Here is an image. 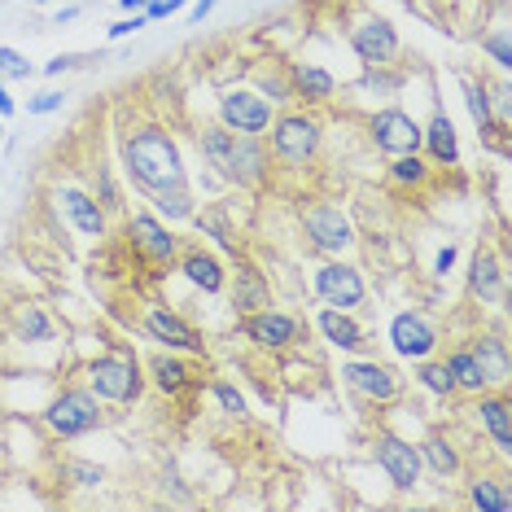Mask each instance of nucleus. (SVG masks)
<instances>
[{
    "label": "nucleus",
    "instance_id": "nucleus-7",
    "mask_svg": "<svg viewBox=\"0 0 512 512\" xmlns=\"http://www.w3.org/2000/svg\"><path fill=\"white\" fill-rule=\"evenodd\" d=\"M390 346L403 359H429L438 351V329L421 311H399V316L390 320Z\"/></svg>",
    "mask_w": 512,
    "mask_h": 512
},
{
    "label": "nucleus",
    "instance_id": "nucleus-43",
    "mask_svg": "<svg viewBox=\"0 0 512 512\" xmlns=\"http://www.w3.org/2000/svg\"><path fill=\"white\" fill-rule=\"evenodd\" d=\"M145 22H149L145 14H132V18L114 22V27H110V36H114V40H123V36H132V31H141V27H145Z\"/></svg>",
    "mask_w": 512,
    "mask_h": 512
},
{
    "label": "nucleus",
    "instance_id": "nucleus-27",
    "mask_svg": "<svg viewBox=\"0 0 512 512\" xmlns=\"http://www.w3.org/2000/svg\"><path fill=\"white\" fill-rule=\"evenodd\" d=\"M473 294L504 298V267H499L491 254H477V259H473Z\"/></svg>",
    "mask_w": 512,
    "mask_h": 512
},
{
    "label": "nucleus",
    "instance_id": "nucleus-39",
    "mask_svg": "<svg viewBox=\"0 0 512 512\" xmlns=\"http://www.w3.org/2000/svg\"><path fill=\"white\" fill-rule=\"evenodd\" d=\"M215 399H219V407H224L228 416H246V399H241L228 381H219V386H215Z\"/></svg>",
    "mask_w": 512,
    "mask_h": 512
},
{
    "label": "nucleus",
    "instance_id": "nucleus-42",
    "mask_svg": "<svg viewBox=\"0 0 512 512\" xmlns=\"http://www.w3.org/2000/svg\"><path fill=\"white\" fill-rule=\"evenodd\" d=\"M176 9H184V0H149V5H145V18H171Z\"/></svg>",
    "mask_w": 512,
    "mask_h": 512
},
{
    "label": "nucleus",
    "instance_id": "nucleus-44",
    "mask_svg": "<svg viewBox=\"0 0 512 512\" xmlns=\"http://www.w3.org/2000/svg\"><path fill=\"white\" fill-rule=\"evenodd\" d=\"M75 62H79V57H53V62L44 66V75H62V71H71Z\"/></svg>",
    "mask_w": 512,
    "mask_h": 512
},
{
    "label": "nucleus",
    "instance_id": "nucleus-45",
    "mask_svg": "<svg viewBox=\"0 0 512 512\" xmlns=\"http://www.w3.org/2000/svg\"><path fill=\"white\" fill-rule=\"evenodd\" d=\"M75 477H79V486H97L101 482V469H88V464H79Z\"/></svg>",
    "mask_w": 512,
    "mask_h": 512
},
{
    "label": "nucleus",
    "instance_id": "nucleus-5",
    "mask_svg": "<svg viewBox=\"0 0 512 512\" xmlns=\"http://www.w3.org/2000/svg\"><path fill=\"white\" fill-rule=\"evenodd\" d=\"M219 119L237 136H263L272 127V106H267V97H259L250 88H228L219 97Z\"/></svg>",
    "mask_w": 512,
    "mask_h": 512
},
{
    "label": "nucleus",
    "instance_id": "nucleus-50",
    "mask_svg": "<svg viewBox=\"0 0 512 512\" xmlns=\"http://www.w3.org/2000/svg\"><path fill=\"white\" fill-rule=\"evenodd\" d=\"M75 18H79V9H57V18H53V22L62 27V22H75Z\"/></svg>",
    "mask_w": 512,
    "mask_h": 512
},
{
    "label": "nucleus",
    "instance_id": "nucleus-29",
    "mask_svg": "<svg viewBox=\"0 0 512 512\" xmlns=\"http://www.w3.org/2000/svg\"><path fill=\"white\" fill-rule=\"evenodd\" d=\"M149 372H154V386H158L162 394H180L184 386H189V368H184L180 359L158 355L154 364H149Z\"/></svg>",
    "mask_w": 512,
    "mask_h": 512
},
{
    "label": "nucleus",
    "instance_id": "nucleus-25",
    "mask_svg": "<svg viewBox=\"0 0 512 512\" xmlns=\"http://www.w3.org/2000/svg\"><path fill=\"white\" fill-rule=\"evenodd\" d=\"M14 333L22 337V342H49L53 337V320L44 316L40 307H31V302H22V307H14Z\"/></svg>",
    "mask_w": 512,
    "mask_h": 512
},
{
    "label": "nucleus",
    "instance_id": "nucleus-34",
    "mask_svg": "<svg viewBox=\"0 0 512 512\" xmlns=\"http://www.w3.org/2000/svg\"><path fill=\"white\" fill-rule=\"evenodd\" d=\"M421 386L434 394H456V377L447 364H421Z\"/></svg>",
    "mask_w": 512,
    "mask_h": 512
},
{
    "label": "nucleus",
    "instance_id": "nucleus-20",
    "mask_svg": "<svg viewBox=\"0 0 512 512\" xmlns=\"http://www.w3.org/2000/svg\"><path fill=\"white\" fill-rule=\"evenodd\" d=\"M421 145H429V154H434L438 162H456L460 158V141H456V127H451L447 114H434V123L421 127Z\"/></svg>",
    "mask_w": 512,
    "mask_h": 512
},
{
    "label": "nucleus",
    "instance_id": "nucleus-35",
    "mask_svg": "<svg viewBox=\"0 0 512 512\" xmlns=\"http://www.w3.org/2000/svg\"><path fill=\"white\" fill-rule=\"evenodd\" d=\"M390 176L399 184H421L425 180V162L416 154H399V158H394V167H390Z\"/></svg>",
    "mask_w": 512,
    "mask_h": 512
},
{
    "label": "nucleus",
    "instance_id": "nucleus-3",
    "mask_svg": "<svg viewBox=\"0 0 512 512\" xmlns=\"http://www.w3.org/2000/svg\"><path fill=\"white\" fill-rule=\"evenodd\" d=\"M44 421H49V429L57 438H79V434H88V429L101 425V403L92 390H62L49 403Z\"/></svg>",
    "mask_w": 512,
    "mask_h": 512
},
{
    "label": "nucleus",
    "instance_id": "nucleus-13",
    "mask_svg": "<svg viewBox=\"0 0 512 512\" xmlns=\"http://www.w3.org/2000/svg\"><path fill=\"white\" fill-rule=\"evenodd\" d=\"M342 381L359 394H368V399L377 403H390L394 394H399V377L386 368V364H364V359H355V364H342Z\"/></svg>",
    "mask_w": 512,
    "mask_h": 512
},
{
    "label": "nucleus",
    "instance_id": "nucleus-9",
    "mask_svg": "<svg viewBox=\"0 0 512 512\" xmlns=\"http://www.w3.org/2000/svg\"><path fill=\"white\" fill-rule=\"evenodd\" d=\"M372 141L394 158L416 154V149H421V123L403 110H381V114H372Z\"/></svg>",
    "mask_w": 512,
    "mask_h": 512
},
{
    "label": "nucleus",
    "instance_id": "nucleus-22",
    "mask_svg": "<svg viewBox=\"0 0 512 512\" xmlns=\"http://www.w3.org/2000/svg\"><path fill=\"white\" fill-rule=\"evenodd\" d=\"M180 272L189 276L202 294H219V289H224V263H219L215 254H189V259L180 263Z\"/></svg>",
    "mask_w": 512,
    "mask_h": 512
},
{
    "label": "nucleus",
    "instance_id": "nucleus-16",
    "mask_svg": "<svg viewBox=\"0 0 512 512\" xmlns=\"http://www.w3.org/2000/svg\"><path fill=\"white\" fill-rule=\"evenodd\" d=\"M127 237H132L154 263H171V259H176V237H171V232L162 228L154 215H132V224H127Z\"/></svg>",
    "mask_w": 512,
    "mask_h": 512
},
{
    "label": "nucleus",
    "instance_id": "nucleus-1",
    "mask_svg": "<svg viewBox=\"0 0 512 512\" xmlns=\"http://www.w3.org/2000/svg\"><path fill=\"white\" fill-rule=\"evenodd\" d=\"M123 167L132 184H141L145 193H167L184 189V158L180 145L171 141L162 127H141L123 141Z\"/></svg>",
    "mask_w": 512,
    "mask_h": 512
},
{
    "label": "nucleus",
    "instance_id": "nucleus-14",
    "mask_svg": "<svg viewBox=\"0 0 512 512\" xmlns=\"http://www.w3.org/2000/svg\"><path fill=\"white\" fill-rule=\"evenodd\" d=\"M267 176V149L259 136H237L232 141V158H228V176L232 184H241V189H250V184H259Z\"/></svg>",
    "mask_w": 512,
    "mask_h": 512
},
{
    "label": "nucleus",
    "instance_id": "nucleus-10",
    "mask_svg": "<svg viewBox=\"0 0 512 512\" xmlns=\"http://www.w3.org/2000/svg\"><path fill=\"white\" fill-rule=\"evenodd\" d=\"M351 44L364 66H390L399 57V36H394V27L386 18H364L351 31Z\"/></svg>",
    "mask_w": 512,
    "mask_h": 512
},
{
    "label": "nucleus",
    "instance_id": "nucleus-11",
    "mask_svg": "<svg viewBox=\"0 0 512 512\" xmlns=\"http://www.w3.org/2000/svg\"><path fill=\"white\" fill-rule=\"evenodd\" d=\"M377 464L390 473V482L399 486V491H412V486L421 482V451L403 438L381 434L377 438Z\"/></svg>",
    "mask_w": 512,
    "mask_h": 512
},
{
    "label": "nucleus",
    "instance_id": "nucleus-4",
    "mask_svg": "<svg viewBox=\"0 0 512 512\" xmlns=\"http://www.w3.org/2000/svg\"><path fill=\"white\" fill-rule=\"evenodd\" d=\"M272 154L281 162H311L320 154V123L307 119V114H281V119L272 123Z\"/></svg>",
    "mask_w": 512,
    "mask_h": 512
},
{
    "label": "nucleus",
    "instance_id": "nucleus-19",
    "mask_svg": "<svg viewBox=\"0 0 512 512\" xmlns=\"http://www.w3.org/2000/svg\"><path fill=\"white\" fill-rule=\"evenodd\" d=\"M473 359H477V368H482L486 386H504L508 381V346L499 342V337H477Z\"/></svg>",
    "mask_w": 512,
    "mask_h": 512
},
{
    "label": "nucleus",
    "instance_id": "nucleus-46",
    "mask_svg": "<svg viewBox=\"0 0 512 512\" xmlns=\"http://www.w3.org/2000/svg\"><path fill=\"white\" fill-rule=\"evenodd\" d=\"M451 267H456V246H447V250L438 254V276H447Z\"/></svg>",
    "mask_w": 512,
    "mask_h": 512
},
{
    "label": "nucleus",
    "instance_id": "nucleus-33",
    "mask_svg": "<svg viewBox=\"0 0 512 512\" xmlns=\"http://www.w3.org/2000/svg\"><path fill=\"white\" fill-rule=\"evenodd\" d=\"M193 219H197V228H202V232H211L219 246H228L232 254H237V232L228 228V219L219 215V211H202V215H193Z\"/></svg>",
    "mask_w": 512,
    "mask_h": 512
},
{
    "label": "nucleus",
    "instance_id": "nucleus-48",
    "mask_svg": "<svg viewBox=\"0 0 512 512\" xmlns=\"http://www.w3.org/2000/svg\"><path fill=\"white\" fill-rule=\"evenodd\" d=\"M119 5L127 9V14H145V5H149V0H119Z\"/></svg>",
    "mask_w": 512,
    "mask_h": 512
},
{
    "label": "nucleus",
    "instance_id": "nucleus-28",
    "mask_svg": "<svg viewBox=\"0 0 512 512\" xmlns=\"http://www.w3.org/2000/svg\"><path fill=\"white\" fill-rule=\"evenodd\" d=\"M416 451H421V464H429L438 477L460 473V456H456V447H451L447 438H425V447H416Z\"/></svg>",
    "mask_w": 512,
    "mask_h": 512
},
{
    "label": "nucleus",
    "instance_id": "nucleus-12",
    "mask_svg": "<svg viewBox=\"0 0 512 512\" xmlns=\"http://www.w3.org/2000/svg\"><path fill=\"white\" fill-rule=\"evenodd\" d=\"M145 329H149V337H154V342L171 346V351H193V355H202V333H197L189 320H180L176 311L154 307V311L145 316Z\"/></svg>",
    "mask_w": 512,
    "mask_h": 512
},
{
    "label": "nucleus",
    "instance_id": "nucleus-30",
    "mask_svg": "<svg viewBox=\"0 0 512 512\" xmlns=\"http://www.w3.org/2000/svg\"><path fill=\"white\" fill-rule=\"evenodd\" d=\"M447 368H451V377H456V390H473V394L486 390V377H482V368H477L473 351H456L447 359Z\"/></svg>",
    "mask_w": 512,
    "mask_h": 512
},
{
    "label": "nucleus",
    "instance_id": "nucleus-31",
    "mask_svg": "<svg viewBox=\"0 0 512 512\" xmlns=\"http://www.w3.org/2000/svg\"><path fill=\"white\" fill-rule=\"evenodd\" d=\"M149 197H154L158 215H167V219H193L197 215L189 189H167V193H149Z\"/></svg>",
    "mask_w": 512,
    "mask_h": 512
},
{
    "label": "nucleus",
    "instance_id": "nucleus-17",
    "mask_svg": "<svg viewBox=\"0 0 512 512\" xmlns=\"http://www.w3.org/2000/svg\"><path fill=\"white\" fill-rule=\"evenodd\" d=\"M57 202L71 215V224L84 232V237H101L106 232V211L97 206V197H88L84 189H57Z\"/></svg>",
    "mask_w": 512,
    "mask_h": 512
},
{
    "label": "nucleus",
    "instance_id": "nucleus-26",
    "mask_svg": "<svg viewBox=\"0 0 512 512\" xmlns=\"http://www.w3.org/2000/svg\"><path fill=\"white\" fill-rule=\"evenodd\" d=\"M232 141H237V132H228V127H202V154H206V162H211L219 176H228Z\"/></svg>",
    "mask_w": 512,
    "mask_h": 512
},
{
    "label": "nucleus",
    "instance_id": "nucleus-36",
    "mask_svg": "<svg viewBox=\"0 0 512 512\" xmlns=\"http://www.w3.org/2000/svg\"><path fill=\"white\" fill-rule=\"evenodd\" d=\"M469 110H473V119H477L482 132H495V123H491V97H486V88L469 84Z\"/></svg>",
    "mask_w": 512,
    "mask_h": 512
},
{
    "label": "nucleus",
    "instance_id": "nucleus-2",
    "mask_svg": "<svg viewBox=\"0 0 512 512\" xmlns=\"http://www.w3.org/2000/svg\"><path fill=\"white\" fill-rule=\"evenodd\" d=\"M88 386H92L97 399H106V403L141 399V372H136V359L127 351L92 359V364H88Z\"/></svg>",
    "mask_w": 512,
    "mask_h": 512
},
{
    "label": "nucleus",
    "instance_id": "nucleus-32",
    "mask_svg": "<svg viewBox=\"0 0 512 512\" xmlns=\"http://www.w3.org/2000/svg\"><path fill=\"white\" fill-rule=\"evenodd\" d=\"M469 504L473 508H486V512H508L512 499L504 491H495V482H482V477H477V482L469 486Z\"/></svg>",
    "mask_w": 512,
    "mask_h": 512
},
{
    "label": "nucleus",
    "instance_id": "nucleus-40",
    "mask_svg": "<svg viewBox=\"0 0 512 512\" xmlns=\"http://www.w3.org/2000/svg\"><path fill=\"white\" fill-rule=\"evenodd\" d=\"M482 49L495 57L499 66H512V49H508V31H495V36H486L482 40Z\"/></svg>",
    "mask_w": 512,
    "mask_h": 512
},
{
    "label": "nucleus",
    "instance_id": "nucleus-49",
    "mask_svg": "<svg viewBox=\"0 0 512 512\" xmlns=\"http://www.w3.org/2000/svg\"><path fill=\"white\" fill-rule=\"evenodd\" d=\"M0 114H14V97L5 92V84H0Z\"/></svg>",
    "mask_w": 512,
    "mask_h": 512
},
{
    "label": "nucleus",
    "instance_id": "nucleus-37",
    "mask_svg": "<svg viewBox=\"0 0 512 512\" xmlns=\"http://www.w3.org/2000/svg\"><path fill=\"white\" fill-rule=\"evenodd\" d=\"M259 97H272V101H294V84L281 75H259Z\"/></svg>",
    "mask_w": 512,
    "mask_h": 512
},
{
    "label": "nucleus",
    "instance_id": "nucleus-23",
    "mask_svg": "<svg viewBox=\"0 0 512 512\" xmlns=\"http://www.w3.org/2000/svg\"><path fill=\"white\" fill-rule=\"evenodd\" d=\"M232 307L237 311H259V307H267V281L259 272H254V267H246L241 263L237 267V289H232Z\"/></svg>",
    "mask_w": 512,
    "mask_h": 512
},
{
    "label": "nucleus",
    "instance_id": "nucleus-18",
    "mask_svg": "<svg viewBox=\"0 0 512 512\" xmlns=\"http://www.w3.org/2000/svg\"><path fill=\"white\" fill-rule=\"evenodd\" d=\"M320 333L329 337L337 351H359V346H364V329H359V324L346 316V311H337V307L320 311Z\"/></svg>",
    "mask_w": 512,
    "mask_h": 512
},
{
    "label": "nucleus",
    "instance_id": "nucleus-38",
    "mask_svg": "<svg viewBox=\"0 0 512 512\" xmlns=\"http://www.w3.org/2000/svg\"><path fill=\"white\" fill-rule=\"evenodd\" d=\"M0 75L9 79H31V62L18 49H0Z\"/></svg>",
    "mask_w": 512,
    "mask_h": 512
},
{
    "label": "nucleus",
    "instance_id": "nucleus-47",
    "mask_svg": "<svg viewBox=\"0 0 512 512\" xmlns=\"http://www.w3.org/2000/svg\"><path fill=\"white\" fill-rule=\"evenodd\" d=\"M215 5H219V0H197V5H193V22H202V18L215 9Z\"/></svg>",
    "mask_w": 512,
    "mask_h": 512
},
{
    "label": "nucleus",
    "instance_id": "nucleus-24",
    "mask_svg": "<svg viewBox=\"0 0 512 512\" xmlns=\"http://www.w3.org/2000/svg\"><path fill=\"white\" fill-rule=\"evenodd\" d=\"M289 84H294V97H307V101H329V97H333V75L324 71V66L298 62Z\"/></svg>",
    "mask_w": 512,
    "mask_h": 512
},
{
    "label": "nucleus",
    "instance_id": "nucleus-6",
    "mask_svg": "<svg viewBox=\"0 0 512 512\" xmlns=\"http://www.w3.org/2000/svg\"><path fill=\"white\" fill-rule=\"evenodd\" d=\"M302 228H307L311 246L324 250V254H342V250H351V246H355V228H351V219L337 211V206H329V202L307 206V211H302Z\"/></svg>",
    "mask_w": 512,
    "mask_h": 512
},
{
    "label": "nucleus",
    "instance_id": "nucleus-8",
    "mask_svg": "<svg viewBox=\"0 0 512 512\" xmlns=\"http://www.w3.org/2000/svg\"><path fill=\"white\" fill-rule=\"evenodd\" d=\"M316 294L337 311H351L364 302L368 289H364V276H359L351 263H324L316 272Z\"/></svg>",
    "mask_w": 512,
    "mask_h": 512
},
{
    "label": "nucleus",
    "instance_id": "nucleus-15",
    "mask_svg": "<svg viewBox=\"0 0 512 512\" xmlns=\"http://www.w3.org/2000/svg\"><path fill=\"white\" fill-rule=\"evenodd\" d=\"M246 333H250V342L267 346V351H285V346L298 337V324L289 316H281V311H272V307H259V311H250Z\"/></svg>",
    "mask_w": 512,
    "mask_h": 512
},
{
    "label": "nucleus",
    "instance_id": "nucleus-41",
    "mask_svg": "<svg viewBox=\"0 0 512 512\" xmlns=\"http://www.w3.org/2000/svg\"><path fill=\"white\" fill-rule=\"evenodd\" d=\"M62 101H66L62 92H40V97L31 101L27 110H31V114H53V110H62Z\"/></svg>",
    "mask_w": 512,
    "mask_h": 512
},
{
    "label": "nucleus",
    "instance_id": "nucleus-21",
    "mask_svg": "<svg viewBox=\"0 0 512 512\" xmlns=\"http://www.w3.org/2000/svg\"><path fill=\"white\" fill-rule=\"evenodd\" d=\"M477 416H482L486 434L495 438V447L499 451H512V407H508V399H482Z\"/></svg>",
    "mask_w": 512,
    "mask_h": 512
}]
</instances>
